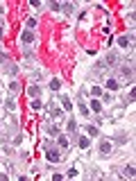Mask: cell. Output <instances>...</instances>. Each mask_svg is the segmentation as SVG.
I'll use <instances>...</instances> for the list:
<instances>
[{
	"label": "cell",
	"instance_id": "cell-1",
	"mask_svg": "<svg viewBox=\"0 0 136 181\" xmlns=\"http://www.w3.org/2000/svg\"><path fill=\"white\" fill-rule=\"evenodd\" d=\"M45 156H48V161H50V163H57V161H59V152H57V149H52V147H45Z\"/></svg>",
	"mask_w": 136,
	"mask_h": 181
},
{
	"label": "cell",
	"instance_id": "cell-2",
	"mask_svg": "<svg viewBox=\"0 0 136 181\" xmlns=\"http://www.w3.org/2000/svg\"><path fill=\"white\" fill-rule=\"evenodd\" d=\"M109 152H111V140H107V138H104V140H100V154L107 156Z\"/></svg>",
	"mask_w": 136,
	"mask_h": 181
},
{
	"label": "cell",
	"instance_id": "cell-3",
	"mask_svg": "<svg viewBox=\"0 0 136 181\" xmlns=\"http://www.w3.org/2000/svg\"><path fill=\"white\" fill-rule=\"evenodd\" d=\"M132 43H134V36H132V34H129V36H120V39H118L120 48H127V45H132Z\"/></svg>",
	"mask_w": 136,
	"mask_h": 181
},
{
	"label": "cell",
	"instance_id": "cell-4",
	"mask_svg": "<svg viewBox=\"0 0 136 181\" xmlns=\"http://www.w3.org/2000/svg\"><path fill=\"white\" fill-rule=\"evenodd\" d=\"M21 39H23V43H32V41L36 39V36H34V32H32V30H25V32L21 34Z\"/></svg>",
	"mask_w": 136,
	"mask_h": 181
},
{
	"label": "cell",
	"instance_id": "cell-5",
	"mask_svg": "<svg viewBox=\"0 0 136 181\" xmlns=\"http://www.w3.org/2000/svg\"><path fill=\"white\" fill-rule=\"evenodd\" d=\"M61 106H64V111H73V104H70L68 95H61Z\"/></svg>",
	"mask_w": 136,
	"mask_h": 181
},
{
	"label": "cell",
	"instance_id": "cell-6",
	"mask_svg": "<svg viewBox=\"0 0 136 181\" xmlns=\"http://www.w3.org/2000/svg\"><path fill=\"white\" fill-rule=\"evenodd\" d=\"M77 145L82 147V149H86V147L91 145V140H89V136H79V138H77Z\"/></svg>",
	"mask_w": 136,
	"mask_h": 181
},
{
	"label": "cell",
	"instance_id": "cell-7",
	"mask_svg": "<svg viewBox=\"0 0 136 181\" xmlns=\"http://www.w3.org/2000/svg\"><path fill=\"white\" fill-rule=\"evenodd\" d=\"M86 136L95 138V136H98V127H95V125H86Z\"/></svg>",
	"mask_w": 136,
	"mask_h": 181
},
{
	"label": "cell",
	"instance_id": "cell-8",
	"mask_svg": "<svg viewBox=\"0 0 136 181\" xmlns=\"http://www.w3.org/2000/svg\"><path fill=\"white\" fill-rule=\"evenodd\" d=\"M91 111L93 113H102V104L98 100H91Z\"/></svg>",
	"mask_w": 136,
	"mask_h": 181
},
{
	"label": "cell",
	"instance_id": "cell-9",
	"mask_svg": "<svg viewBox=\"0 0 136 181\" xmlns=\"http://www.w3.org/2000/svg\"><path fill=\"white\" fill-rule=\"evenodd\" d=\"M102 63H104V66H113V63H116V54H107V57H104V61H102Z\"/></svg>",
	"mask_w": 136,
	"mask_h": 181
},
{
	"label": "cell",
	"instance_id": "cell-10",
	"mask_svg": "<svg viewBox=\"0 0 136 181\" xmlns=\"http://www.w3.org/2000/svg\"><path fill=\"white\" fill-rule=\"evenodd\" d=\"M82 97H84V95H79V113H82V116H89V106L84 104V100H82Z\"/></svg>",
	"mask_w": 136,
	"mask_h": 181
},
{
	"label": "cell",
	"instance_id": "cell-11",
	"mask_svg": "<svg viewBox=\"0 0 136 181\" xmlns=\"http://www.w3.org/2000/svg\"><path fill=\"white\" fill-rule=\"evenodd\" d=\"M39 93H41V88H39V86H30V88H27V95H30V97H39Z\"/></svg>",
	"mask_w": 136,
	"mask_h": 181
},
{
	"label": "cell",
	"instance_id": "cell-12",
	"mask_svg": "<svg viewBox=\"0 0 136 181\" xmlns=\"http://www.w3.org/2000/svg\"><path fill=\"white\" fill-rule=\"evenodd\" d=\"M66 127H68V131H70V134H75V131H77V122H75V118H70Z\"/></svg>",
	"mask_w": 136,
	"mask_h": 181
},
{
	"label": "cell",
	"instance_id": "cell-13",
	"mask_svg": "<svg viewBox=\"0 0 136 181\" xmlns=\"http://www.w3.org/2000/svg\"><path fill=\"white\" fill-rule=\"evenodd\" d=\"M57 143H59L61 149H66V147H68V138L66 136H57Z\"/></svg>",
	"mask_w": 136,
	"mask_h": 181
},
{
	"label": "cell",
	"instance_id": "cell-14",
	"mask_svg": "<svg viewBox=\"0 0 136 181\" xmlns=\"http://www.w3.org/2000/svg\"><path fill=\"white\" fill-rule=\"evenodd\" d=\"M107 88H109V91H116V88H118V82H116V79H107Z\"/></svg>",
	"mask_w": 136,
	"mask_h": 181
},
{
	"label": "cell",
	"instance_id": "cell-15",
	"mask_svg": "<svg viewBox=\"0 0 136 181\" xmlns=\"http://www.w3.org/2000/svg\"><path fill=\"white\" fill-rule=\"evenodd\" d=\"M61 111H64V109H57V106H52V109H50V116L55 118V120H57V118L61 116Z\"/></svg>",
	"mask_w": 136,
	"mask_h": 181
},
{
	"label": "cell",
	"instance_id": "cell-16",
	"mask_svg": "<svg viewBox=\"0 0 136 181\" xmlns=\"http://www.w3.org/2000/svg\"><path fill=\"white\" fill-rule=\"evenodd\" d=\"M59 86H61V82H59L57 77H52V79H50V88H52V91H57Z\"/></svg>",
	"mask_w": 136,
	"mask_h": 181
},
{
	"label": "cell",
	"instance_id": "cell-17",
	"mask_svg": "<svg viewBox=\"0 0 136 181\" xmlns=\"http://www.w3.org/2000/svg\"><path fill=\"white\" fill-rule=\"evenodd\" d=\"M41 106H43V104H41V100H39V97H34V100H32V109H34V111H39Z\"/></svg>",
	"mask_w": 136,
	"mask_h": 181
},
{
	"label": "cell",
	"instance_id": "cell-18",
	"mask_svg": "<svg viewBox=\"0 0 136 181\" xmlns=\"http://www.w3.org/2000/svg\"><path fill=\"white\" fill-rule=\"evenodd\" d=\"M91 95H93V97H100V95H102V88L100 86H93V88H91Z\"/></svg>",
	"mask_w": 136,
	"mask_h": 181
},
{
	"label": "cell",
	"instance_id": "cell-19",
	"mask_svg": "<svg viewBox=\"0 0 136 181\" xmlns=\"http://www.w3.org/2000/svg\"><path fill=\"white\" fill-rule=\"evenodd\" d=\"M5 104H7V109H9V111H14V109H16V102H14V97H9Z\"/></svg>",
	"mask_w": 136,
	"mask_h": 181
},
{
	"label": "cell",
	"instance_id": "cell-20",
	"mask_svg": "<svg viewBox=\"0 0 136 181\" xmlns=\"http://www.w3.org/2000/svg\"><path fill=\"white\" fill-rule=\"evenodd\" d=\"M27 30H34V27H36V18H27Z\"/></svg>",
	"mask_w": 136,
	"mask_h": 181
},
{
	"label": "cell",
	"instance_id": "cell-21",
	"mask_svg": "<svg viewBox=\"0 0 136 181\" xmlns=\"http://www.w3.org/2000/svg\"><path fill=\"white\" fill-rule=\"evenodd\" d=\"M7 70H9V75H16V66L14 63H7Z\"/></svg>",
	"mask_w": 136,
	"mask_h": 181
},
{
	"label": "cell",
	"instance_id": "cell-22",
	"mask_svg": "<svg viewBox=\"0 0 136 181\" xmlns=\"http://www.w3.org/2000/svg\"><path fill=\"white\" fill-rule=\"evenodd\" d=\"M50 7H52V11H59V9H61V5H59V2H55V0H52V2H50Z\"/></svg>",
	"mask_w": 136,
	"mask_h": 181
},
{
	"label": "cell",
	"instance_id": "cell-23",
	"mask_svg": "<svg viewBox=\"0 0 136 181\" xmlns=\"http://www.w3.org/2000/svg\"><path fill=\"white\" fill-rule=\"evenodd\" d=\"M9 91H11V93H16V91H18V84H16V82H11V84H9Z\"/></svg>",
	"mask_w": 136,
	"mask_h": 181
},
{
	"label": "cell",
	"instance_id": "cell-24",
	"mask_svg": "<svg viewBox=\"0 0 136 181\" xmlns=\"http://www.w3.org/2000/svg\"><path fill=\"white\" fill-rule=\"evenodd\" d=\"M48 131H50L52 136H59V129H57V127H48Z\"/></svg>",
	"mask_w": 136,
	"mask_h": 181
},
{
	"label": "cell",
	"instance_id": "cell-25",
	"mask_svg": "<svg viewBox=\"0 0 136 181\" xmlns=\"http://www.w3.org/2000/svg\"><path fill=\"white\" fill-rule=\"evenodd\" d=\"M125 174H127V177H134V165H129L127 170H125Z\"/></svg>",
	"mask_w": 136,
	"mask_h": 181
},
{
	"label": "cell",
	"instance_id": "cell-26",
	"mask_svg": "<svg viewBox=\"0 0 136 181\" xmlns=\"http://www.w3.org/2000/svg\"><path fill=\"white\" fill-rule=\"evenodd\" d=\"M61 9H64L66 14H70V11H73V5H64V7H61Z\"/></svg>",
	"mask_w": 136,
	"mask_h": 181
},
{
	"label": "cell",
	"instance_id": "cell-27",
	"mask_svg": "<svg viewBox=\"0 0 136 181\" xmlns=\"http://www.w3.org/2000/svg\"><path fill=\"white\" fill-rule=\"evenodd\" d=\"M0 39H2V30H0Z\"/></svg>",
	"mask_w": 136,
	"mask_h": 181
}]
</instances>
